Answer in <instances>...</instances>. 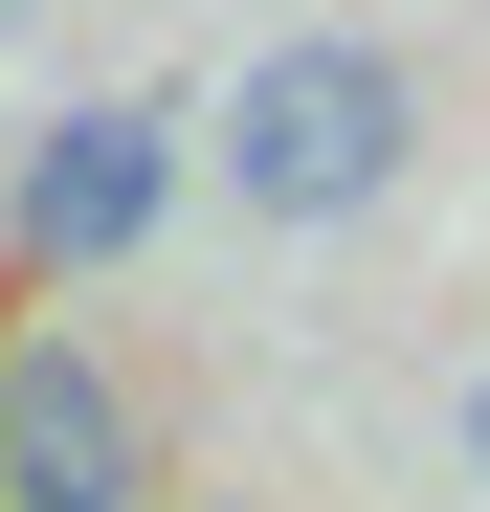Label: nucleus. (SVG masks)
Segmentation results:
<instances>
[{"instance_id":"nucleus-1","label":"nucleus","mask_w":490,"mask_h":512,"mask_svg":"<svg viewBox=\"0 0 490 512\" xmlns=\"http://www.w3.org/2000/svg\"><path fill=\"white\" fill-rule=\"evenodd\" d=\"M201 156H223L245 223H357V201H401V156H424V90H401V45L312 23V45H245V90H223Z\"/></svg>"},{"instance_id":"nucleus-2","label":"nucleus","mask_w":490,"mask_h":512,"mask_svg":"<svg viewBox=\"0 0 490 512\" xmlns=\"http://www.w3.org/2000/svg\"><path fill=\"white\" fill-rule=\"evenodd\" d=\"M0 512H156V423L67 312H0Z\"/></svg>"},{"instance_id":"nucleus-3","label":"nucleus","mask_w":490,"mask_h":512,"mask_svg":"<svg viewBox=\"0 0 490 512\" xmlns=\"http://www.w3.org/2000/svg\"><path fill=\"white\" fill-rule=\"evenodd\" d=\"M156 201H179V112L90 90V112H45V134H23V179H0V245H23L45 290H90V268H134V245H156Z\"/></svg>"},{"instance_id":"nucleus-4","label":"nucleus","mask_w":490,"mask_h":512,"mask_svg":"<svg viewBox=\"0 0 490 512\" xmlns=\"http://www.w3.org/2000/svg\"><path fill=\"white\" fill-rule=\"evenodd\" d=\"M468 490H490V379H468Z\"/></svg>"},{"instance_id":"nucleus-5","label":"nucleus","mask_w":490,"mask_h":512,"mask_svg":"<svg viewBox=\"0 0 490 512\" xmlns=\"http://www.w3.org/2000/svg\"><path fill=\"white\" fill-rule=\"evenodd\" d=\"M0 23H23V0H0Z\"/></svg>"}]
</instances>
